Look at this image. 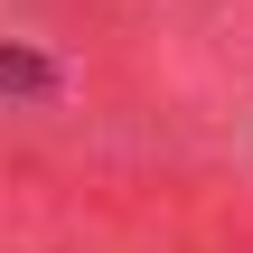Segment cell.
<instances>
[{"label":"cell","instance_id":"cell-1","mask_svg":"<svg viewBox=\"0 0 253 253\" xmlns=\"http://www.w3.org/2000/svg\"><path fill=\"white\" fill-rule=\"evenodd\" d=\"M0 84H9V94H47V84H56V75H47V66H38V56H0Z\"/></svg>","mask_w":253,"mask_h":253}]
</instances>
